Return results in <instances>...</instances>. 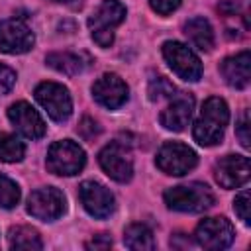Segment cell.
I'll return each mask as SVG.
<instances>
[{"mask_svg": "<svg viewBox=\"0 0 251 251\" xmlns=\"http://www.w3.org/2000/svg\"><path fill=\"white\" fill-rule=\"evenodd\" d=\"M227 122H229V110H227L226 100H222L220 96H210L204 102L200 116L192 129L196 143H200L204 147L218 145L224 139Z\"/></svg>", "mask_w": 251, "mask_h": 251, "instance_id": "1", "label": "cell"}, {"mask_svg": "<svg viewBox=\"0 0 251 251\" xmlns=\"http://www.w3.org/2000/svg\"><path fill=\"white\" fill-rule=\"evenodd\" d=\"M165 204L176 212L200 214L214 206V192L204 182L178 184L165 190Z\"/></svg>", "mask_w": 251, "mask_h": 251, "instance_id": "2", "label": "cell"}, {"mask_svg": "<svg viewBox=\"0 0 251 251\" xmlns=\"http://www.w3.org/2000/svg\"><path fill=\"white\" fill-rule=\"evenodd\" d=\"M126 6L118 0H104L88 18L92 39L100 47H110L114 41V29L124 22Z\"/></svg>", "mask_w": 251, "mask_h": 251, "instance_id": "3", "label": "cell"}, {"mask_svg": "<svg viewBox=\"0 0 251 251\" xmlns=\"http://www.w3.org/2000/svg\"><path fill=\"white\" fill-rule=\"evenodd\" d=\"M86 163V155L82 147L71 139L55 141L47 151V169L53 175L73 176L82 171Z\"/></svg>", "mask_w": 251, "mask_h": 251, "instance_id": "4", "label": "cell"}, {"mask_svg": "<svg viewBox=\"0 0 251 251\" xmlns=\"http://www.w3.org/2000/svg\"><path fill=\"white\" fill-rule=\"evenodd\" d=\"M163 57L169 67L188 82H196L202 76V63L196 53L180 41H165L163 43Z\"/></svg>", "mask_w": 251, "mask_h": 251, "instance_id": "5", "label": "cell"}, {"mask_svg": "<svg viewBox=\"0 0 251 251\" xmlns=\"http://www.w3.org/2000/svg\"><path fill=\"white\" fill-rule=\"evenodd\" d=\"M155 163L163 173L173 175V176H180V175H186L188 171H192L196 167L198 157L188 145L178 143V141H169L157 151Z\"/></svg>", "mask_w": 251, "mask_h": 251, "instance_id": "6", "label": "cell"}, {"mask_svg": "<svg viewBox=\"0 0 251 251\" xmlns=\"http://www.w3.org/2000/svg\"><path fill=\"white\" fill-rule=\"evenodd\" d=\"M65 210H67L65 194L55 186L37 188L27 198V212L41 222L59 220L65 214Z\"/></svg>", "mask_w": 251, "mask_h": 251, "instance_id": "7", "label": "cell"}, {"mask_svg": "<svg viewBox=\"0 0 251 251\" xmlns=\"http://www.w3.org/2000/svg\"><path fill=\"white\" fill-rule=\"evenodd\" d=\"M98 163H100L102 171L110 178H114L116 182H127L133 176V159H131V153L120 141L108 143L98 153Z\"/></svg>", "mask_w": 251, "mask_h": 251, "instance_id": "8", "label": "cell"}, {"mask_svg": "<svg viewBox=\"0 0 251 251\" xmlns=\"http://www.w3.org/2000/svg\"><path fill=\"white\" fill-rule=\"evenodd\" d=\"M35 100L43 106V110L49 114L55 122H65L73 112V100L69 90L59 82H41L35 88Z\"/></svg>", "mask_w": 251, "mask_h": 251, "instance_id": "9", "label": "cell"}, {"mask_svg": "<svg viewBox=\"0 0 251 251\" xmlns=\"http://www.w3.org/2000/svg\"><path fill=\"white\" fill-rule=\"evenodd\" d=\"M233 226L226 218H206L198 224L194 239L204 249H226L233 243Z\"/></svg>", "mask_w": 251, "mask_h": 251, "instance_id": "10", "label": "cell"}, {"mask_svg": "<svg viewBox=\"0 0 251 251\" xmlns=\"http://www.w3.org/2000/svg\"><path fill=\"white\" fill-rule=\"evenodd\" d=\"M78 198H80L84 210L92 218H98V220L108 218L116 206L114 194L104 184H100L96 180H84L78 186Z\"/></svg>", "mask_w": 251, "mask_h": 251, "instance_id": "11", "label": "cell"}, {"mask_svg": "<svg viewBox=\"0 0 251 251\" xmlns=\"http://www.w3.org/2000/svg\"><path fill=\"white\" fill-rule=\"evenodd\" d=\"M251 165L245 155H226L214 167V176L224 188H239L249 180Z\"/></svg>", "mask_w": 251, "mask_h": 251, "instance_id": "12", "label": "cell"}, {"mask_svg": "<svg viewBox=\"0 0 251 251\" xmlns=\"http://www.w3.org/2000/svg\"><path fill=\"white\" fill-rule=\"evenodd\" d=\"M33 43H35V35L22 20L12 18L0 22V51L18 55L29 51Z\"/></svg>", "mask_w": 251, "mask_h": 251, "instance_id": "13", "label": "cell"}, {"mask_svg": "<svg viewBox=\"0 0 251 251\" xmlns=\"http://www.w3.org/2000/svg\"><path fill=\"white\" fill-rule=\"evenodd\" d=\"M92 96L100 106L116 110L127 100V84L118 75L106 73L92 84Z\"/></svg>", "mask_w": 251, "mask_h": 251, "instance_id": "14", "label": "cell"}, {"mask_svg": "<svg viewBox=\"0 0 251 251\" xmlns=\"http://www.w3.org/2000/svg\"><path fill=\"white\" fill-rule=\"evenodd\" d=\"M8 118L14 124V127L27 139H39L45 133V122L37 114L33 106L27 102H16L8 108Z\"/></svg>", "mask_w": 251, "mask_h": 251, "instance_id": "15", "label": "cell"}, {"mask_svg": "<svg viewBox=\"0 0 251 251\" xmlns=\"http://www.w3.org/2000/svg\"><path fill=\"white\" fill-rule=\"evenodd\" d=\"M192 108H194V98L190 94H175V100L161 112L159 122L165 129L171 131H182L192 118Z\"/></svg>", "mask_w": 251, "mask_h": 251, "instance_id": "16", "label": "cell"}, {"mask_svg": "<svg viewBox=\"0 0 251 251\" xmlns=\"http://www.w3.org/2000/svg\"><path fill=\"white\" fill-rule=\"evenodd\" d=\"M251 55L249 51H241L235 53L227 59L222 61L220 65V73L226 78V82L233 88H247L249 80H251Z\"/></svg>", "mask_w": 251, "mask_h": 251, "instance_id": "17", "label": "cell"}, {"mask_svg": "<svg viewBox=\"0 0 251 251\" xmlns=\"http://www.w3.org/2000/svg\"><path fill=\"white\" fill-rule=\"evenodd\" d=\"M184 35L200 51H210L214 47V31H212V25L206 18L198 16V18L188 20L184 24Z\"/></svg>", "mask_w": 251, "mask_h": 251, "instance_id": "18", "label": "cell"}, {"mask_svg": "<svg viewBox=\"0 0 251 251\" xmlns=\"http://www.w3.org/2000/svg\"><path fill=\"white\" fill-rule=\"evenodd\" d=\"M45 63L51 69H55V71H59L63 75H69V76L78 75L84 69L82 57L78 53H71V51H55V53H49L45 57Z\"/></svg>", "mask_w": 251, "mask_h": 251, "instance_id": "19", "label": "cell"}, {"mask_svg": "<svg viewBox=\"0 0 251 251\" xmlns=\"http://www.w3.org/2000/svg\"><path fill=\"white\" fill-rule=\"evenodd\" d=\"M124 243L133 251H151L155 247L153 231L145 224H131L124 231Z\"/></svg>", "mask_w": 251, "mask_h": 251, "instance_id": "20", "label": "cell"}, {"mask_svg": "<svg viewBox=\"0 0 251 251\" xmlns=\"http://www.w3.org/2000/svg\"><path fill=\"white\" fill-rule=\"evenodd\" d=\"M8 243L12 249H41L43 241L37 233V229L29 226H16L8 231Z\"/></svg>", "mask_w": 251, "mask_h": 251, "instance_id": "21", "label": "cell"}, {"mask_svg": "<svg viewBox=\"0 0 251 251\" xmlns=\"http://www.w3.org/2000/svg\"><path fill=\"white\" fill-rule=\"evenodd\" d=\"M25 155L24 143L10 133H0V161L4 163H18Z\"/></svg>", "mask_w": 251, "mask_h": 251, "instance_id": "22", "label": "cell"}, {"mask_svg": "<svg viewBox=\"0 0 251 251\" xmlns=\"http://www.w3.org/2000/svg\"><path fill=\"white\" fill-rule=\"evenodd\" d=\"M20 202V186L0 173V208H14Z\"/></svg>", "mask_w": 251, "mask_h": 251, "instance_id": "23", "label": "cell"}, {"mask_svg": "<svg viewBox=\"0 0 251 251\" xmlns=\"http://www.w3.org/2000/svg\"><path fill=\"white\" fill-rule=\"evenodd\" d=\"M169 96H175V86L165 76H157L149 82V98L151 100H161V98H169Z\"/></svg>", "mask_w": 251, "mask_h": 251, "instance_id": "24", "label": "cell"}, {"mask_svg": "<svg viewBox=\"0 0 251 251\" xmlns=\"http://www.w3.org/2000/svg\"><path fill=\"white\" fill-rule=\"evenodd\" d=\"M249 206H251V202H249V190H241V192L235 196V200H233V210H235V214L239 216V220H241L245 226L251 224Z\"/></svg>", "mask_w": 251, "mask_h": 251, "instance_id": "25", "label": "cell"}, {"mask_svg": "<svg viewBox=\"0 0 251 251\" xmlns=\"http://www.w3.org/2000/svg\"><path fill=\"white\" fill-rule=\"evenodd\" d=\"M16 82V73L0 63V94H8Z\"/></svg>", "mask_w": 251, "mask_h": 251, "instance_id": "26", "label": "cell"}, {"mask_svg": "<svg viewBox=\"0 0 251 251\" xmlns=\"http://www.w3.org/2000/svg\"><path fill=\"white\" fill-rule=\"evenodd\" d=\"M237 137H239V143L245 147V149H249V112L245 110L243 114H241V120H239V124H237Z\"/></svg>", "mask_w": 251, "mask_h": 251, "instance_id": "27", "label": "cell"}, {"mask_svg": "<svg viewBox=\"0 0 251 251\" xmlns=\"http://www.w3.org/2000/svg\"><path fill=\"white\" fill-rule=\"evenodd\" d=\"M149 4H151V8H153L157 14L167 16V14H171V12H175V10L178 8L180 0H149Z\"/></svg>", "mask_w": 251, "mask_h": 251, "instance_id": "28", "label": "cell"}, {"mask_svg": "<svg viewBox=\"0 0 251 251\" xmlns=\"http://www.w3.org/2000/svg\"><path fill=\"white\" fill-rule=\"evenodd\" d=\"M98 131H100V127L96 126L94 120L82 118V122H80V126H78V133H80L84 139H92L94 135H98Z\"/></svg>", "mask_w": 251, "mask_h": 251, "instance_id": "29", "label": "cell"}, {"mask_svg": "<svg viewBox=\"0 0 251 251\" xmlns=\"http://www.w3.org/2000/svg\"><path fill=\"white\" fill-rule=\"evenodd\" d=\"M112 245V239L106 235V233H100L96 237H92L88 243H86V249H108Z\"/></svg>", "mask_w": 251, "mask_h": 251, "instance_id": "30", "label": "cell"}, {"mask_svg": "<svg viewBox=\"0 0 251 251\" xmlns=\"http://www.w3.org/2000/svg\"><path fill=\"white\" fill-rule=\"evenodd\" d=\"M218 10H220L224 16H233L235 12H239V10H241V4H239V2H235V0H224V2L218 6Z\"/></svg>", "mask_w": 251, "mask_h": 251, "instance_id": "31", "label": "cell"}, {"mask_svg": "<svg viewBox=\"0 0 251 251\" xmlns=\"http://www.w3.org/2000/svg\"><path fill=\"white\" fill-rule=\"evenodd\" d=\"M55 2H69V0H55Z\"/></svg>", "mask_w": 251, "mask_h": 251, "instance_id": "32", "label": "cell"}]
</instances>
